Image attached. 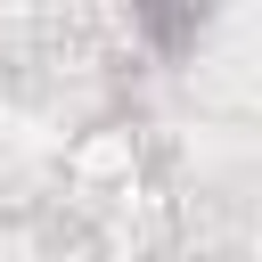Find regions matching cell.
<instances>
[]
</instances>
